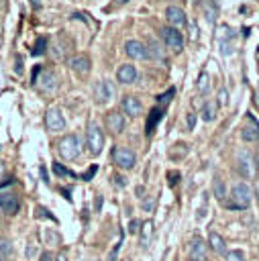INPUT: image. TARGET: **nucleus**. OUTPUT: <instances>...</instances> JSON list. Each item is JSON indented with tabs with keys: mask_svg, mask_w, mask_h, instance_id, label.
Returning a JSON list of instances; mask_svg holds the SVG:
<instances>
[{
	"mask_svg": "<svg viewBox=\"0 0 259 261\" xmlns=\"http://www.w3.org/2000/svg\"><path fill=\"white\" fill-rule=\"evenodd\" d=\"M249 204H251V190H249V186L243 184V181L235 184L230 188L226 206L228 208H235V210H245V208H249Z\"/></svg>",
	"mask_w": 259,
	"mask_h": 261,
	"instance_id": "f257e3e1",
	"label": "nucleus"
},
{
	"mask_svg": "<svg viewBox=\"0 0 259 261\" xmlns=\"http://www.w3.org/2000/svg\"><path fill=\"white\" fill-rule=\"evenodd\" d=\"M57 153L61 155V159H67V161L75 159V157L82 153V143H80V139H77L75 135H65V137H61V141L57 143Z\"/></svg>",
	"mask_w": 259,
	"mask_h": 261,
	"instance_id": "f03ea898",
	"label": "nucleus"
},
{
	"mask_svg": "<svg viewBox=\"0 0 259 261\" xmlns=\"http://www.w3.org/2000/svg\"><path fill=\"white\" fill-rule=\"evenodd\" d=\"M86 147L90 155H98L104 147V135L96 122H90L86 128Z\"/></svg>",
	"mask_w": 259,
	"mask_h": 261,
	"instance_id": "7ed1b4c3",
	"label": "nucleus"
},
{
	"mask_svg": "<svg viewBox=\"0 0 259 261\" xmlns=\"http://www.w3.org/2000/svg\"><path fill=\"white\" fill-rule=\"evenodd\" d=\"M237 169L243 177H253L257 163H255V155L249 149H239L237 151Z\"/></svg>",
	"mask_w": 259,
	"mask_h": 261,
	"instance_id": "20e7f679",
	"label": "nucleus"
},
{
	"mask_svg": "<svg viewBox=\"0 0 259 261\" xmlns=\"http://www.w3.org/2000/svg\"><path fill=\"white\" fill-rule=\"evenodd\" d=\"M159 35H161V39H163L167 49H171L175 53H179L184 49V37H182V33L175 27H161Z\"/></svg>",
	"mask_w": 259,
	"mask_h": 261,
	"instance_id": "39448f33",
	"label": "nucleus"
},
{
	"mask_svg": "<svg viewBox=\"0 0 259 261\" xmlns=\"http://www.w3.org/2000/svg\"><path fill=\"white\" fill-rule=\"evenodd\" d=\"M112 161H114V165L118 169H133L135 163H137V157L126 147H114L112 149Z\"/></svg>",
	"mask_w": 259,
	"mask_h": 261,
	"instance_id": "423d86ee",
	"label": "nucleus"
},
{
	"mask_svg": "<svg viewBox=\"0 0 259 261\" xmlns=\"http://www.w3.org/2000/svg\"><path fill=\"white\" fill-rule=\"evenodd\" d=\"M45 126H47L51 133L63 130V128H65V118H63L61 110H57V108H49V110L45 112Z\"/></svg>",
	"mask_w": 259,
	"mask_h": 261,
	"instance_id": "0eeeda50",
	"label": "nucleus"
},
{
	"mask_svg": "<svg viewBox=\"0 0 259 261\" xmlns=\"http://www.w3.org/2000/svg\"><path fill=\"white\" fill-rule=\"evenodd\" d=\"M18 206H20V202L12 192H2L0 194V212L2 214L12 216V214L18 212Z\"/></svg>",
	"mask_w": 259,
	"mask_h": 261,
	"instance_id": "6e6552de",
	"label": "nucleus"
},
{
	"mask_svg": "<svg viewBox=\"0 0 259 261\" xmlns=\"http://www.w3.org/2000/svg\"><path fill=\"white\" fill-rule=\"evenodd\" d=\"M241 139L245 143H253V141H259V122L255 120V116H247L245 120V126L241 128Z\"/></svg>",
	"mask_w": 259,
	"mask_h": 261,
	"instance_id": "1a4fd4ad",
	"label": "nucleus"
},
{
	"mask_svg": "<svg viewBox=\"0 0 259 261\" xmlns=\"http://www.w3.org/2000/svg\"><path fill=\"white\" fill-rule=\"evenodd\" d=\"M124 53H126L128 57H133V59H145V57H149L147 47H145L141 41H137V39H128V41L124 43Z\"/></svg>",
	"mask_w": 259,
	"mask_h": 261,
	"instance_id": "9d476101",
	"label": "nucleus"
},
{
	"mask_svg": "<svg viewBox=\"0 0 259 261\" xmlns=\"http://www.w3.org/2000/svg\"><path fill=\"white\" fill-rule=\"evenodd\" d=\"M112 94H114V88H112V84H110L108 80H100V82L94 86V98H96V102H100V104L108 102V100L112 98Z\"/></svg>",
	"mask_w": 259,
	"mask_h": 261,
	"instance_id": "9b49d317",
	"label": "nucleus"
},
{
	"mask_svg": "<svg viewBox=\"0 0 259 261\" xmlns=\"http://www.w3.org/2000/svg\"><path fill=\"white\" fill-rule=\"evenodd\" d=\"M165 18H167L169 27H175V29H179V27H184V24L188 22L186 12H184L179 6H167V10H165Z\"/></svg>",
	"mask_w": 259,
	"mask_h": 261,
	"instance_id": "f8f14e48",
	"label": "nucleus"
},
{
	"mask_svg": "<svg viewBox=\"0 0 259 261\" xmlns=\"http://www.w3.org/2000/svg\"><path fill=\"white\" fill-rule=\"evenodd\" d=\"M120 108H122V112L128 114V116H139V114L143 112V104H141V100H139L137 96H124V98L120 100Z\"/></svg>",
	"mask_w": 259,
	"mask_h": 261,
	"instance_id": "ddd939ff",
	"label": "nucleus"
},
{
	"mask_svg": "<svg viewBox=\"0 0 259 261\" xmlns=\"http://www.w3.org/2000/svg\"><path fill=\"white\" fill-rule=\"evenodd\" d=\"M116 80H118L120 84H133V82L137 80V69H135V65H131V63L120 65L118 71H116Z\"/></svg>",
	"mask_w": 259,
	"mask_h": 261,
	"instance_id": "4468645a",
	"label": "nucleus"
},
{
	"mask_svg": "<svg viewBox=\"0 0 259 261\" xmlns=\"http://www.w3.org/2000/svg\"><path fill=\"white\" fill-rule=\"evenodd\" d=\"M106 126H108L114 135L122 133V128H124V116H122L120 112H108V114H106Z\"/></svg>",
	"mask_w": 259,
	"mask_h": 261,
	"instance_id": "2eb2a0df",
	"label": "nucleus"
},
{
	"mask_svg": "<svg viewBox=\"0 0 259 261\" xmlns=\"http://www.w3.org/2000/svg\"><path fill=\"white\" fill-rule=\"evenodd\" d=\"M190 259L192 261H204L206 259V243L202 239H194L190 243Z\"/></svg>",
	"mask_w": 259,
	"mask_h": 261,
	"instance_id": "dca6fc26",
	"label": "nucleus"
},
{
	"mask_svg": "<svg viewBox=\"0 0 259 261\" xmlns=\"http://www.w3.org/2000/svg\"><path fill=\"white\" fill-rule=\"evenodd\" d=\"M90 57L88 55H75V57H71L69 59V67L73 69V71H77V73H88L90 71Z\"/></svg>",
	"mask_w": 259,
	"mask_h": 261,
	"instance_id": "f3484780",
	"label": "nucleus"
},
{
	"mask_svg": "<svg viewBox=\"0 0 259 261\" xmlns=\"http://www.w3.org/2000/svg\"><path fill=\"white\" fill-rule=\"evenodd\" d=\"M35 82L41 86V90L51 92V90L55 88V73H53V71H49V69H43V71H41V77H39V80H35Z\"/></svg>",
	"mask_w": 259,
	"mask_h": 261,
	"instance_id": "a211bd4d",
	"label": "nucleus"
},
{
	"mask_svg": "<svg viewBox=\"0 0 259 261\" xmlns=\"http://www.w3.org/2000/svg\"><path fill=\"white\" fill-rule=\"evenodd\" d=\"M208 245L214 253H224L226 251V245H224V239L218 234V232H210L208 234Z\"/></svg>",
	"mask_w": 259,
	"mask_h": 261,
	"instance_id": "6ab92c4d",
	"label": "nucleus"
},
{
	"mask_svg": "<svg viewBox=\"0 0 259 261\" xmlns=\"http://www.w3.org/2000/svg\"><path fill=\"white\" fill-rule=\"evenodd\" d=\"M216 112H218V102H214V100H208V102H204V106H202V118H204L206 122L214 120Z\"/></svg>",
	"mask_w": 259,
	"mask_h": 261,
	"instance_id": "aec40b11",
	"label": "nucleus"
},
{
	"mask_svg": "<svg viewBox=\"0 0 259 261\" xmlns=\"http://www.w3.org/2000/svg\"><path fill=\"white\" fill-rule=\"evenodd\" d=\"M161 116H163V110H161V108H153V110H151V116H149V120H147V135L153 133V128H155V124L161 120Z\"/></svg>",
	"mask_w": 259,
	"mask_h": 261,
	"instance_id": "412c9836",
	"label": "nucleus"
},
{
	"mask_svg": "<svg viewBox=\"0 0 259 261\" xmlns=\"http://www.w3.org/2000/svg\"><path fill=\"white\" fill-rule=\"evenodd\" d=\"M151 232H153V224H151V220L143 222V232H141V245H143V247L149 245V241H151Z\"/></svg>",
	"mask_w": 259,
	"mask_h": 261,
	"instance_id": "4be33fe9",
	"label": "nucleus"
},
{
	"mask_svg": "<svg viewBox=\"0 0 259 261\" xmlns=\"http://www.w3.org/2000/svg\"><path fill=\"white\" fill-rule=\"evenodd\" d=\"M8 255H10V243L4 237H0V261H6Z\"/></svg>",
	"mask_w": 259,
	"mask_h": 261,
	"instance_id": "5701e85b",
	"label": "nucleus"
},
{
	"mask_svg": "<svg viewBox=\"0 0 259 261\" xmlns=\"http://www.w3.org/2000/svg\"><path fill=\"white\" fill-rule=\"evenodd\" d=\"M224 261H245V255L241 251H228L224 253Z\"/></svg>",
	"mask_w": 259,
	"mask_h": 261,
	"instance_id": "b1692460",
	"label": "nucleus"
},
{
	"mask_svg": "<svg viewBox=\"0 0 259 261\" xmlns=\"http://www.w3.org/2000/svg\"><path fill=\"white\" fill-rule=\"evenodd\" d=\"M149 49H151V53H149L151 57H155V59H163V51H161V47H159L155 41L149 45Z\"/></svg>",
	"mask_w": 259,
	"mask_h": 261,
	"instance_id": "393cba45",
	"label": "nucleus"
},
{
	"mask_svg": "<svg viewBox=\"0 0 259 261\" xmlns=\"http://www.w3.org/2000/svg\"><path fill=\"white\" fill-rule=\"evenodd\" d=\"M214 194H216V198H224V184H222V179H216L214 181Z\"/></svg>",
	"mask_w": 259,
	"mask_h": 261,
	"instance_id": "a878e982",
	"label": "nucleus"
},
{
	"mask_svg": "<svg viewBox=\"0 0 259 261\" xmlns=\"http://www.w3.org/2000/svg\"><path fill=\"white\" fill-rule=\"evenodd\" d=\"M198 90H200V92H206V90H208V75H206V73L200 75V80H198Z\"/></svg>",
	"mask_w": 259,
	"mask_h": 261,
	"instance_id": "bb28decb",
	"label": "nucleus"
},
{
	"mask_svg": "<svg viewBox=\"0 0 259 261\" xmlns=\"http://www.w3.org/2000/svg\"><path fill=\"white\" fill-rule=\"evenodd\" d=\"M43 47H45V39L41 37V39H37V43H35V49H33V55H39V53H43Z\"/></svg>",
	"mask_w": 259,
	"mask_h": 261,
	"instance_id": "cd10ccee",
	"label": "nucleus"
},
{
	"mask_svg": "<svg viewBox=\"0 0 259 261\" xmlns=\"http://www.w3.org/2000/svg\"><path fill=\"white\" fill-rule=\"evenodd\" d=\"M218 104H228V92L224 88L218 90Z\"/></svg>",
	"mask_w": 259,
	"mask_h": 261,
	"instance_id": "c85d7f7f",
	"label": "nucleus"
},
{
	"mask_svg": "<svg viewBox=\"0 0 259 261\" xmlns=\"http://www.w3.org/2000/svg\"><path fill=\"white\" fill-rule=\"evenodd\" d=\"M194 124H196V114H194V112H190V114H188V128L192 130V128H194Z\"/></svg>",
	"mask_w": 259,
	"mask_h": 261,
	"instance_id": "c756f323",
	"label": "nucleus"
},
{
	"mask_svg": "<svg viewBox=\"0 0 259 261\" xmlns=\"http://www.w3.org/2000/svg\"><path fill=\"white\" fill-rule=\"evenodd\" d=\"M169 96H173V90H169L167 94H163V96H159V100H161V102H169V100H171Z\"/></svg>",
	"mask_w": 259,
	"mask_h": 261,
	"instance_id": "7c9ffc66",
	"label": "nucleus"
},
{
	"mask_svg": "<svg viewBox=\"0 0 259 261\" xmlns=\"http://www.w3.org/2000/svg\"><path fill=\"white\" fill-rule=\"evenodd\" d=\"M137 226H139V222H137V220H133V222H131V228H128V230H131V232H137Z\"/></svg>",
	"mask_w": 259,
	"mask_h": 261,
	"instance_id": "2f4dec72",
	"label": "nucleus"
},
{
	"mask_svg": "<svg viewBox=\"0 0 259 261\" xmlns=\"http://www.w3.org/2000/svg\"><path fill=\"white\" fill-rule=\"evenodd\" d=\"M55 261H67V257H65V255H63V253H59V255H57V257H55Z\"/></svg>",
	"mask_w": 259,
	"mask_h": 261,
	"instance_id": "473e14b6",
	"label": "nucleus"
},
{
	"mask_svg": "<svg viewBox=\"0 0 259 261\" xmlns=\"http://www.w3.org/2000/svg\"><path fill=\"white\" fill-rule=\"evenodd\" d=\"M114 179H116V186H124V181H122V177H120V175H116Z\"/></svg>",
	"mask_w": 259,
	"mask_h": 261,
	"instance_id": "72a5a7b5",
	"label": "nucleus"
},
{
	"mask_svg": "<svg viewBox=\"0 0 259 261\" xmlns=\"http://www.w3.org/2000/svg\"><path fill=\"white\" fill-rule=\"evenodd\" d=\"M255 196H257V200H259V179L255 181Z\"/></svg>",
	"mask_w": 259,
	"mask_h": 261,
	"instance_id": "f704fd0d",
	"label": "nucleus"
},
{
	"mask_svg": "<svg viewBox=\"0 0 259 261\" xmlns=\"http://www.w3.org/2000/svg\"><path fill=\"white\" fill-rule=\"evenodd\" d=\"M253 100H255V106H257V108H259V90H257V92H255V98H253Z\"/></svg>",
	"mask_w": 259,
	"mask_h": 261,
	"instance_id": "c9c22d12",
	"label": "nucleus"
},
{
	"mask_svg": "<svg viewBox=\"0 0 259 261\" xmlns=\"http://www.w3.org/2000/svg\"><path fill=\"white\" fill-rule=\"evenodd\" d=\"M49 259H51V255L49 253H43V261H49Z\"/></svg>",
	"mask_w": 259,
	"mask_h": 261,
	"instance_id": "e433bc0d",
	"label": "nucleus"
},
{
	"mask_svg": "<svg viewBox=\"0 0 259 261\" xmlns=\"http://www.w3.org/2000/svg\"><path fill=\"white\" fill-rule=\"evenodd\" d=\"M255 163H257V171H259V151H257V157H255Z\"/></svg>",
	"mask_w": 259,
	"mask_h": 261,
	"instance_id": "4c0bfd02",
	"label": "nucleus"
},
{
	"mask_svg": "<svg viewBox=\"0 0 259 261\" xmlns=\"http://www.w3.org/2000/svg\"><path fill=\"white\" fill-rule=\"evenodd\" d=\"M2 173H4V165L0 163V177H2Z\"/></svg>",
	"mask_w": 259,
	"mask_h": 261,
	"instance_id": "58836bf2",
	"label": "nucleus"
},
{
	"mask_svg": "<svg viewBox=\"0 0 259 261\" xmlns=\"http://www.w3.org/2000/svg\"><path fill=\"white\" fill-rule=\"evenodd\" d=\"M122 2H128V0H116V4H122Z\"/></svg>",
	"mask_w": 259,
	"mask_h": 261,
	"instance_id": "ea45409f",
	"label": "nucleus"
}]
</instances>
